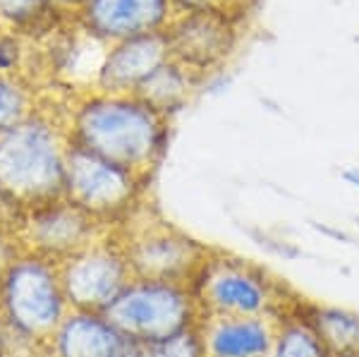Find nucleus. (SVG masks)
<instances>
[{
	"mask_svg": "<svg viewBox=\"0 0 359 357\" xmlns=\"http://www.w3.org/2000/svg\"><path fill=\"white\" fill-rule=\"evenodd\" d=\"M17 257L20 255H17L15 243H10V240L3 235V230H0V278H3L5 271L10 269V264H13Z\"/></svg>",
	"mask_w": 359,
	"mask_h": 357,
	"instance_id": "4be33fe9",
	"label": "nucleus"
},
{
	"mask_svg": "<svg viewBox=\"0 0 359 357\" xmlns=\"http://www.w3.org/2000/svg\"><path fill=\"white\" fill-rule=\"evenodd\" d=\"M196 8H218L216 0H189V10Z\"/></svg>",
	"mask_w": 359,
	"mask_h": 357,
	"instance_id": "393cba45",
	"label": "nucleus"
},
{
	"mask_svg": "<svg viewBox=\"0 0 359 357\" xmlns=\"http://www.w3.org/2000/svg\"><path fill=\"white\" fill-rule=\"evenodd\" d=\"M194 292L204 316L283 319L302 300L287 281L271 269L216 247L194 281Z\"/></svg>",
	"mask_w": 359,
	"mask_h": 357,
	"instance_id": "f03ea898",
	"label": "nucleus"
},
{
	"mask_svg": "<svg viewBox=\"0 0 359 357\" xmlns=\"http://www.w3.org/2000/svg\"><path fill=\"white\" fill-rule=\"evenodd\" d=\"M249 235H252L254 240H257V245L262 247V250H266L269 255L273 257H280L285 259V262H292V259H299L304 255L302 250H299L294 243H287V240L278 238V235H271V233H262V230H247Z\"/></svg>",
	"mask_w": 359,
	"mask_h": 357,
	"instance_id": "aec40b11",
	"label": "nucleus"
},
{
	"mask_svg": "<svg viewBox=\"0 0 359 357\" xmlns=\"http://www.w3.org/2000/svg\"><path fill=\"white\" fill-rule=\"evenodd\" d=\"M355 223H357V228H359V216H355Z\"/></svg>",
	"mask_w": 359,
	"mask_h": 357,
	"instance_id": "bb28decb",
	"label": "nucleus"
},
{
	"mask_svg": "<svg viewBox=\"0 0 359 357\" xmlns=\"http://www.w3.org/2000/svg\"><path fill=\"white\" fill-rule=\"evenodd\" d=\"M170 58L199 77L233 55L237 25L223 8H196L165 27Z\"/></svg>",
	"mask_w": 359,
	"mask_h": 357,
	"instance_id": "1a4fd4ad",
	"label": "nucleus"
},
{
	"mask_svg": "<svg viewBox=\"0 0 359 357\" xmlns=\"http://www.w3.org/2000/svg\"><path fill=\"white\" fill-rule=\"evenodd\" d=\"M147 180L144 173L96 156L74 142L65 147V199L103 228H118L137 214Z\"/></svg>",
	"mask_w": 359,
	"mask_h": 357,
	"instance_id": "39448f33",
	"label": "nucleus"
},
{
	"mask_svg": "<svg viewBox=\"0 0 359 357\" xmlns=\"http://www.w3.org/2000/svg\"><path fill=\"white\" fill-rule=\"evenodd\" d=\"M118 357H139V345H135L132 350H127L125 355H118Z\"/></svg>",
	"mask_w": 359,
	"mask_h": 357,
	"instance_id": "a878e982",
	"label": "nucleus"
},
{
	"mask_svg": "<svg viewBox=\"0 0 359 357\" xmlns=\"http://www.w3.org/2000/svg\"><path fill=\"white\" fill-rule=\"evenodd\" d=\"M165 60H170L165 32L120 41L101 67V86L106 94H135L137 86Z\"/></svg>",
	"mask_w": 359,
	"mask_h": 357,
	"instance_id": "ddd939ff",
	"label": "nucleus"
},
{
	"mask_svg": "<svg viewBox=\"0 0 359 357\" xmlns=\"http://www.w3.org/2000/svg\"><path fill=\"white\" fill-rule=\"evenodd\" d=\"M196 74L189 72L184 65H180L177 60H165L161 67L149 74L142 84L135 89V96L142 99L144 103L158 111L161 115H170L180 111L187 103L189 94L194 89Z\"/></svg>",
	"mask_w": 359,
	"mask_h": 357,
	"instance_id": "dca6fc26",
	"label": "nucleus"
},
{
	"mask_svg": "<svg viewBox=\"0 0 359 357\" xmlns=\"http://www.w3.org/2000/svg\"><path fill=\"white\" fill-rule=\"evenodd\" d=\"M36 5H39V0H0L3 15H13V17L29 15V10L36 8Z\"/></svg>",
	"mask_w": 359,
	"mask_h": 357,
	"instance_id": "5701e85b",
	"label": "nucleus"
},
{
	"mask_svg": "<svg viewBox=\"0 0 359 357\" xmlns=\"http://www.w3.org/2000/svg\"><path fill=\"white\" fill-rule=\"evenodd\" d=\"M139 357H206L199 326L165 338V341L139 345Z\"/></svg>",
	"mask_w": 359,
	"mask_h": 357,
	"instance_id": "a211bd4d",
	"label": "nucleus"
},
{
	"mask_svg": "<svg viewBox=\"0 0 359 357\" xmlns=\"http://www.w3.org/2000/svg\"><path fill=\"white\" fill-rule=\"evenodd\" d=\"M0 197L29 214L65 197V147L43 123L0 132Z\"/></svg>",
	"mask_w": 359,
	"mask_h": 357,
	"instance_id": "7ed1b4c3",
	"label": "nucleus"
},
{
	"mask_svg": "<svg viewBox=\"0 0 359 357\" xmlns=\"http://www.w3.org/2000/svg\"><path fill=\"white\" fill-rule=\"evenodd\" d=\"M0 307L10 326L27 338L55 336L69 314L57 264L39 255H20L0 278Z\"/></svg>",
	"mask_w": 359,
	"mask_h": 357,
	"instance_id": "423d86ee",
	"label": "nucleus"
},
{
	"mask_svg": "<svg viewBox=\"0 0 359 357\" xmlns=\"http://www.w3.org/2000/svg\"><path fill=\"white\" fill-rule=\"evenodd\" d=\"M172 0H84V17L91 32L108 41L165 32Z\"/></svg>",
	"mask_w": 359,
	"mask_h": 357,
	"instance_id": "9b49d317",
	"label": "nucleus"
},
{
	"mask_svg": "<svg viewBox=\"0 0 359 357\" xmlns=\"http://www.w3.org/2000/svg\"><path fill=\"white\" fill-rule=\"evenodd\" d=\"M340 177L347 182L350 187L359 189V166H352V168H345L343 173H340Z\"/></svg>",
	"mask_w": 359,
	"mask_h": 357,
	"instance_id": "b1692460",
	"label": "nucleus"
},
{
	"mask_svg": "<svg viewBox=\"0 0 359 357\" xmlns=\"http://www.w3.org/2000/svg\"><path fill=\"white\" fill-rule=\"evenodd\" d=\"M106 230L111 228H103L96 218L62 197L29 214L25 238L32 255L60 264L62 259L77 255L96 238H101Z\"/></svg>",
	"mask_w": 359,
	"mask_h": 357,
	"instance_id": "9d476101",
	"label": "nucleus"
},
{
	"mask_svg": "<svg viewBox=\"0 0 359 357\" xmlns=\"http://www.w3.org/2000/svg\"><path fill=\"white\" fill-rule=\"evenodd\" d=\"M57 276L69 309L106 312L135 281L115 228L57 264Z\"/></svg>",
	"mask_w": 359,
	"mask_h": 357,
	"instance_id": "6e6552de",
	"label": "nucleus"
},
{
	"mask_svg": "<svg viewBox=\"0 0 359 357\" xmlns=\"http://www.w3.org/2000/svg\"><path fill=\"white\" fill-rule=\"evenodd\" d=\"M299 302L292 312L278 319L273 345L266 357H331L326 345L316 336L314 326L299 312Z\"/></svg>",
	"mask_w": 359,
	"mask_h": 357,
	"instance_id": "f3484780",
	"label": "nucleus"
},
{
	"mask_svg": "<svg viewBox=\"0 0 359 357\" xmlns=\"http://www.w3.org/2000/svg\"><path fill=\"white\" fill-rule=\"evenodd\" d=\"M309 228H311V230H316V233H321L323 238H331V240H335V243H343V245H355V247H357V243H359L357 238H352V235H350V233H345V230H340V228L331 226V223L309 221Z\"/></svg>",
	"mask_w": 359,
	"mask_h": 357,
	"instance_id": "412c9836",
	"label": "nucleus"
},
{
	"mask_svg": "<svg viewBox=\"0 0 359 357\" xmlns=\"http://www.w3.org/2000/svg\"><path fill=\"white\" fill-rule=\"evenodd\" d=\"M25 115V94L15 84L0 79V132L15 128Z\"/></svg>",
	"mask_w": 359,
	"mask_h": 357,
	"instance_id": "6ab92c4d",
	"label": "nucleus"
},
{
	"mask_svg": "<svg viewBox=\"0 0 359 357\" xmlns=\"http://www.w3.org/2000/svg\"><path fill=\"white\" fill-rule=\"evenodd\" d=\"M103 314L135 345H149L177 336L199 326L204 316L194 285L149 278L132 281Z\"/></svg>",
	"mask_w": 359,
	"mask_h": 357,
	"instance_id": "20e7f679",
	"label": "nucleus"
},
{
	"mask_svg": "<svg viewBox=\"0 0 359 357\" xmlns=\"http://www.w3.org/2000/svg\"><path fill=\"white\" fill-rule=\"evenodd\" d=\"M115 233L135 278L194 285L213 250L161 218H147L144 223L127 218Z\"/></svg>",
	"mask_w": 359,
	"mask_h": 357,
	"instance_id": "0eeeda50",
	"label": "nucleus"
},
{
	"mask_svg": "<svg viewBox=\"0 0 359 357\" xmlns=\"http://www.w3.org/2000/svg\"><path fill=\"white\" fill-rule=\"evenodd\" d=\"M276 326L269 316H201L199 333L206 357H266Z\"/></svg>",
	"mask_w": 359,
	"mask_h": 357,
	"instance_id": "f8f14e48",
	"label": "nucleus"
},
{
	"mask_svg": "<svg viewBox=\"0 0 359 357\" xmlns=\"http://www.w3.org/2000/svg\"><path fill=\"white\" fill-rule=\"evenodd\" d=\"M299 312L314 326L331 357H359V312L338 304L299 302Z\"/></svg>",
	"mask_w": 359,
	"mask_h": 357,
	"instance_id": "2eb2a0df",
	"label": "nucleus"
},
{
	"mask_svg": "<svg viewBox=\"0 0 359 357\" xmlns=\"http://www.w3.org/2000/svg\"><path fill=\"white\" fill-rule=\"evenodd\" d=\"M69 142L149 175L165 151L168 118L135 94H103L79 108Z\"/></svg>",
	"mask_w": 359,
	"mask_h": 357,
	"instance_id": "f257e3e1",
	"label": "nucleus"
},
{
	"mask_svg": "<svg viewBox=\"0 0 359 357\" xmlns=\"http://www.w3.org/2000/svg\"><path fill=\"white\" fill-rule=\"evenodd\" d=\"M132 348L135 343L127 341L101 312L69 309L53 336V350L57 357H118Z\"/></svg>",
	"mask_w": 359,
	"mask_h": 357,
	"instance_id": "4468645a",
	"label": "nucleus"
}]
</instances>
